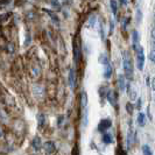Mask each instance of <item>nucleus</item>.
I'll list each match as a JSON object with an SVG mask.
<instances>
[{
    "label": "nucleus",
    "instance_id": "nucleus-17",
    "mask_svg": "<svg viewBox=\"0 0 155 155\" xmlns=\"http://www.w3.org/2000/svg\"><path fill=\"white\" fill-rule=\"evenodd\" d=\"M149 60L155 64V49H153V50L150 51V54H149Z\"/></svg>",
    "mask_w": 155,
    "mask_h": 155
},
{
    "label": "nucleus",
    "instance_id": "nucleus-20",
    "mask_svg": "<svg viewBox=\"0 0 155 155\" xmlns=\"http://www.w3.org/2000/svg\"><path fill=\"white\" fill-rule=\"evenodd\" d=\"M120 4L121 5H126L127 4V0H120Z\"/></svg>",
    "mask_w": 155,
    "mask_h": 155
},
{
    "label": "nucleus",
    "instance_id": "nucleus-10",
    "mask_svg": "<svg viewBox=\"0 0 155 155\" xmlns=\"http://www.w3.org/2000/svg\"><path fill=\"white\" fill-rule=\"evenodd\" d=\"M142 153H143V155H154L152 148L149 147L148 145H143L142 146Z\"/></svg>",
    "mask_w": 155,
    "mask_h": 155
},
{
    "label": "nucleus",
    "instance_id": "nucleus-13",
    "mask_svg": "<svg viewBox=\"0 0 155 155\" xmlns=\"http://www.w3.org/2000/svg\"><path fill=\"white\" fill-rule=\"evenodd\" d=\"M139 42V34H138V31H133V43H134V48H135V50H137V43Z\"/></svg>",
    "mask_w": 155,
    "mask_h": 155
},
{
    "label": "nucleus",
    "instance_id": "nucleus-6",
    "mask_svg": "<svg viewBox=\"0 0 155 155\" xmlns=\"http://www.w3.org/2000/svg\"><path fill=\"white\" fill-rule=\"evenodd\" d=\"M111 76H112V65L109 62L107 64H105V68H104V77L109 79L111 78Z\"/></svg>",
    "mask_w": 155,
    "mask_h": 155
},
{
    "label": "nucleus",
    "instance_id": "nucleus-7",
    "mask_svg": "<svg viewBox=\"0 0 155 155\" xmlns=\"http://www.w3.org/2000/svg\"><path fill=\"white\" fill-rule=\"evenodd\" d=\"M45 148H46L47 153L51 154V153H54L55 152V143L54 142H51V141H48V142L45 143Z\"/></svg>",
    "mask_w": 155,
    "mask_h": 155
},
{
    "label": "nucleus",
    "instance_id": "nucleus-5",
    "mask_svg": "<svg viewBox=\"0 0 155 155\" xmlns=\"http://www.w3.org/2000/svg\"><path fill=\"white\" fill-rule=\"evenodd\" d=\"M76 76H75V70L70 69L69 71V86L71 89L75 87V84H76Z\"/></svg>",
    "mask_w": 155,
    "mask_h": 155
},
{
    "label": "nucleus",
    "instance_id": "nucleus-14",
    "mask_svg": "<svg viewBox=\"0 0 155 155\" xmlns=\"http://www.w3.org/2000/svg\"><path fill=\"white\" fill-rule=\"evenodd\" d=\"M138 124L141 127L145 125V114L143 113H139V116H138Z\"/></svg>",
    "mask_w": 155,
    "mask_h": 155
},
{
    "label": "nucleus",
    "instance_id": "nucleus-18",
    "mask_svg": "<svg viewBox=\"0 0 155 155\" xmlns=\"http://www.w3.org/2000/svg\"><path fill=\"white\" fill-rule=\"evenodd\" d=\"M152 38H153V40H155V27L152 29Z\"/></svg>",
    "mask_w": 155,
    "mask_h": 155
},
{
    "label": "nucleus",
    "instance_id": "nucleus-2",
    "mask_svg": "<svg viewBox=\"0 0 155 155\" xmlns=\"http://www.w3.org/2000/svg\"><path fill=\"white\" fill-rule=\"evenodd\" d=\"M145 51H143V48L142 47H138L137 48V65H138V69L143 70V65H145Z\"/></svg>",
    "mask_w": 155,
    "mask_h": 155
},
{
    "label": "nucleus",
    "instance_id": "nucleus-15",
    "mask_svg": "<svg viewBox=\"0 0 155 155\" xmlns=\"http://www.w3.org/2000/svg\"><path fill=\"white\" fill-rule=\"evenodd\" d=\"M110 5H111L112 13L116 15V14H117V1H116V0H111V1H110Z\"/></svg>",
    "mask_w": 155,
    "mask_h": 155
},
{
    "label": "nucleus",
    "instance_id": "nucleus-12",
    "mask_svg": "<svg viewBox=\"0 0 155 155\" xmlns=\"http://www.w3.org/2000/svg\"><path fill=\"white\" fill-rule=\"evenodd\" d=\"M107 99H109V101L113 106H116V97H114V93L112 92V91H110L107 93Z\"/></svg>",
    "mask_w": 155,
    "mask_h": 155
},
{
    "label": "nucleus",
    "instance_id": "nucleus-3",
    "mask_svg": "<svg viewBox=\"0 0 155 155\" xmlns=\"http://www.w3.org/2000/svg\"><path fill=\"white\" fill-rule=\"evenodd\" d=\"M81 105H82V109H83V125L84 127H86L87 125V97H86V93H82V99H81Z\"/></svg>",
    "mask_w": 155,
    "mask_h": 155
},
{
    "label": "nucleus",
    "instance_id": "nucleus-21",
    "mask_svg": "<svg viewBox=\"0 0 155 155\" xmlns=\"http://www.w3.org/2000/svg\"><path fill=\"white\" fill-rule=\"evenodd\" d=\"M2 137V132H1V130H0V138Z\"/></svg>",
    "mask_w": 155,
    "mask_h": 155
},
{
    "label": "nucleus",
    "instance_id": "nucleus-22",
    "mask_svg": "<svg viewBox=\"0 0 155 155\" xmlns=\"http://www.w3.org/2000/svg\"><path fill=\"white\" fill-rule=\"evenodd\" d=\"M153 46L155 47V40H154V42H153Z\"/></svg>",
    "mask_w": 155,
    "mask_h": 155
},
{
    "label": "nucleus",
    "instance_id": "nucleus-9",
    "mask_svg": "<svg viewBox=\"0 0 155 155\" xmlns=\"http://www.w3.org/2000/svg\"><path fill=\"white\" fill-rule=\"evenodd\" d=\"M103 141L106 143V145H110L113 139H112V135L110 134V133H104V135H103Z\"/></svg>",
    "mask_w": 155,
    "mask_h": 155
},
{
    "label": "nucleus",
    "instance_id": "nucleus-4",
    "mask_svg": "<svg viewBox=\"0 0 155 155\" xmlns=\"http://www.w3.org/2000/svg\"><path fill=\"white\" fill-rule=\"evenodd\" d=\"M110 127H111V120H109V119H103V120H101V123H99L98 130L101 132H105Z\"/></svg>",
    "mask_w": 155,
    "mask_h": 155
},
{
    "label": "nucleus",
    "instance_id": "nucleus-19",
    "mask_svg": "<svg viewBox=\"0 0 155 155\" xmlns=\"http://www.w3.org/2000/svg\"><path fill=\"white\" fill-rule=\"evenodd\" d=\"M152 87L155 90V78H153V81H152Z\"/></svg>",
    "mask_w": 155,
    "mask_h": 155
},
{
    "label": "nucleus",
    "instance_id": "nucleus-16",
    "mask_svg": "<svg viewBox=\"0 0 155 155\" xmlns=\"http://www.w3.org/2000/svg\"><path fill=\"white\" fill-rule=\"evenodd\" d=\"M99 62L103 63L104 65H105V64H107V63H109V61H107V57H106L105 55H101V57H99Z\"/></svg>",
    "mask_w": 155,
    "mask_h": 155
},
{
    "label": "nucleus",
    "instance_id": "nucleus-1",
    "mask_svg": "<svg viewBox=\"0 0 155 155\" xmlns=\"http://www.w3.org/2000/svg\"><path fill=\"white\" fill-rule=\"evenodd\" d=\"M123 65H124L125 76L128 79H132L133 77V65L132 61L130 58V56L127 54H124V61H123Z\"/></svg>",
    "mask_w": 155,
    "mask_h": 155
},
{
    "label": "nucleus",
    "instance_id": "nucleus-11",
    "mask_svg": "<svg viewBox=\"0 0 155 155\" xmlns=\"http://www.w3.org/2000/svg\"><path fill=\"white\" fill-rule=\"evenodd\" d=\"M33 146H34V148H35L36 150H39L40 148H41L42 145H41V140H40L39 137H36L35 139L33 140Z\"/></svg>",
    "mask_w": 155,
    "mask_h": 155
},
{
    "label": "nucleus",
    "instance_id": "nucleus-8",
    "mask_svg": "<svg viewBox=\"0 0 155 155\" xmlns=\"http://www.w3.org/2000/svg\"><path fill=\"white\" fill-rule=\"evenodd\" d=\"M118 85H119L120 91H124L125 90V77H124V75H119V77H118Z\"/></svg>",
    "mask_w": 155,
    "mask_h": 155
}]
</instances>
